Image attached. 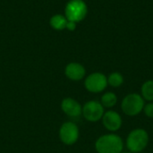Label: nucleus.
I'll use <instances>...</instances> for the list:
<instances>
[{
  "label": "nucleus",
  "instance_id": "1",
  "mask_svg": "<svg viewBox=\"0 0 153 153\" xmlns=\"http://www.w3.org/2000/svg\"><path fill=\"white\" fill-rule=\"evenodd\" d=\"M95 149L98 153H122L124 142L117 134H104L96 141Z\"/></svg>",
  "mask_w": 153,
  "mask_h": 153
},
{
  "label": "nucleus",
  "instance_id": "2",
  "mask_svg": "<svg viewBox=\"0 0 153 153\" xmlns=\"http://www.w3.org/2000/svg\"><path fill=\"white\" fill-rule=\"evenodd\" d=\"M149 143V134L143 128H137L130 132L126 139V147L132 153L142 152Z\"/></svg>",
  "mask_w": 153,
  "mask_h": 153
},
{
  "label": "nucleus",
  "instance_id": "3",
  "mask_svg": "<svg viewBox=\"0 0 153 153\" xmlns=\"http://www.w3.org/2000/svg\"><path fill=\"white\" fill-rule=\"evenodd\" d=\"M88 7L83 0H70L65 7V16L68 21L80 22L87 15Z\"/></svg>",
  "mask_w": 153,
  "mask_h": 153
},
{
  "label": "nucleus",
  "instance_id": "4",
  "mask_svg": "<svg viewBox=\"0 0 153 153\" xmlns=\"http://www.w3.org/2000/svg\"><path fill=\"white\" fill-rule=\"evenodd\" d=\"M144 105V100L142 95L138 93H130L123 99L121 108L126 115L134 117L143 110Z\"/></svg>",
  "mask_w": 153,
  "mask_h": 153
},
{
  "label": "nucleus",
  "instance_id": "5",
  "mask_svg": "<svg viewBox=\"0 0 153 153\" xmlns=\"http://www.w3.org/2000/svg\"><path fill=\"white\" fill-rule=\"evenodd\" d=\"M84 86L87 91L99 93L103 91L108 86V78L105 74L101 73H93L91 74L84 82Z\"/></svg>",
  "mask_w": 153,
  "mask_h": 153
},
{
  "label": "nucleus",
  "instance_id": "6",
  "mask_svg": "<svg viewBox=\"0 0 153 153\" xmlns=\"http://www.w3.org/2000/svg\"><path fill=\"white\" fill-rule=\"evenodd\" d=\"M104 113V107L100 102L96 100L88 101L82 108V115L90 122L99 121L102 118Z\"/></svg>",
  "mask_w": 153,
  "mask_h": 153
},
{
  "label": "nucleus",
  "instance_id": "7",
  "mask_svg": "<svg viewBox=\"0 0 153 153\" xmlns=\"http://www.w3.org/2000/svg\"><path fill=\"white\" fill-rule=\"evenodd\" d=\"M61 141L66 145H72L75 143L79 137V129L77 126L72 122L65 123L59 131Z\"/></svg>",
  "mask_w": 153,
  "mask_h": 153
},
{
  "label": "nucleus",
  "instance_id": "8",
  "mask_svg": "<svg viewBox=\"0 0 153 153\" xmlns=\"http://www.w3.org/2000/svg\"><path fill=\"white\" fill-rule=\"evenodd\" d=\"M101 119L106 129L110 132H116L122 126L121 116L114 110H108L105 112Z\"/></svg>",
  "mask_w": 153,
  "mask_h": 153
},
{
  "label": "nucleus",
  "instance_id": "9",
  "mask_svg": "<svg viewBox=\"0 0 153 153\" xmlns=\"http://www.w3.org/2000/svg\"><path fill=\"white\" fill-rule=\"evenodd\" d=\"M62 110L71 117H78L82 114V106L74 99L67 98L62 101Z\"/></svg>",
  "mask_w": 153,
  "mask_h": 153
},
{
  "label": "nucleus",
  "instance_id": "10",
  "mask_svg": "<svg viewBox=\"0 0 153 153\" xmlns=\"http://www.w3.org/2000/svg\"><path fill=\"white\" fill-rule=\"evenodd\" d=\"M65 75L72 81H80L85 76V68L79 63H70L65 70Z\"/></svg>",
  "mask_w": 153,
  "mask_h": 153
},
{
  "label": "nucleus",
  "instance_id": "11",
  "mask_svg": "<svg viewBox=\"0 0 153 153\" xmlns=\"http://www.w3.org/2000/svg\"><path fill=\"white\" fill-rule=\"evenodd\" d=\"M67 22H68V20L63 14H55L49 20L50 26L54 30H65L66 29Z\"/></svg>",
  "mask_w": 153,
  "mask_h": 153
},
{
  "label": "nucleus",
  "instance_id": "12",
  "mask_svg": "<svg viewBox=\"0 0 153 153\" xmlns=\"http://www.w3.org/2000/svg\"><path fill=\"white\" fill-rule=\"evenodd\" d=\"M142 97L144 100L153 101V81L149 80L143 84Z\"/></svg>",
  "mask_w": 153,
  "mask_h": 153
},
{
  "label": "nucleus",
  "instance_id": "13",
  "mask_svg": "<svg viewBox=\"0 0 153 153\" xmlns=\"http://www.w3.org/2000/svg\"><path fill=\"white\" fill-rule=\"evenodd\" d=\"M117 102V97L114 92H106L101 97V104L105 108H113Z\"/></svg>",
  "mask_w": 153,
  "mask_h": 153
},
{
  "label": "nucleus",
  "instance_id": "14",
  "mask_svg": "<svg viewBox=\"0 0 153 153\" xmlns=\"http://www.w3.org/2000/svg\"><path fill=\"white\" fill-rule=\"evenodd\" d=\"M123 82H124V77L118 72H114L110 74L109 76L108 77V84H109L114 88L120 87L123 84Z\"/></svg>",
  "mask_w": 153,
  "mask_h": 153
},
{
  "label": "nucleus",
  "instance_id": "15",
  "mask_svg": "<svg viewBox=\"0 0 153 153\" xmlns=\"http://www.w3.org/2000/svg\"><path fill=\"white\" fill-rule=\"evenodd\" d=\"M145 114V116H147L150 118H153V103L150 102L146 105H144L143 110Z\"/></svg>",
  "mask_w": 153,
  "mask_h": 153
},
{
  "label": "nucleus",
  "instance_id": "16",
  "mask_svg": "<svg viewBox=\"0 0 153 153\" xmlns=\"http://www.w3.org/2000/svg\"><path fill=\"white\" fill-rule=\"evenodd\" d=\"M76 22H71V21H68L67 22V24H66V30H70V31H74L75 29H76Z\"/></svg>",
  "mask_w": 153,
  "mask_h": 153
},
{
  "label": "nucleus",
  "instance_id": "17",
  "mask_svg": "<svg viewBox=\"0 0 153 153\" xmlns=\"http://www.w3.org/2000/svg\"><path fill=\"white\" fill-rule=\"evenodd\" d=\"M122 153H132V152H122Z\"/></svg>",
  "mask_w": 153,
  "mask_h": 153
}]
</instances>
